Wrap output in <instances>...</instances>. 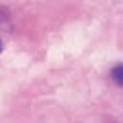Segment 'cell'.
<instances>
[{"mask_svg": "<svg viewBox=\"0 0 123 123\" xmlns=\"http://www.w3.org/2000/svg\"><path fill=\"white\" fill-rule=\"evenodd\" d=\"M110 77H111V81H113V83H115L117 86H123V63L115 65V67L111 69Z\"/></svg>", "mask_w": 123, "mask_h": 123, "instance_id": "6da1fadb", "label": "cell"}, {"mask_svg": "<svg viewBox=\"0 0 123 123\" xmlns=\"http://www.w3.org/2000/svg\"><path fill=\"white\" fill-rule=\"evenodd\" d=\"M0 52H2V40H0Z\"/></svg>", "mask_w": 123, "mask_h": 123, "instance_id": "7a4b0ae2", "label": "cell"}]
</instances>
